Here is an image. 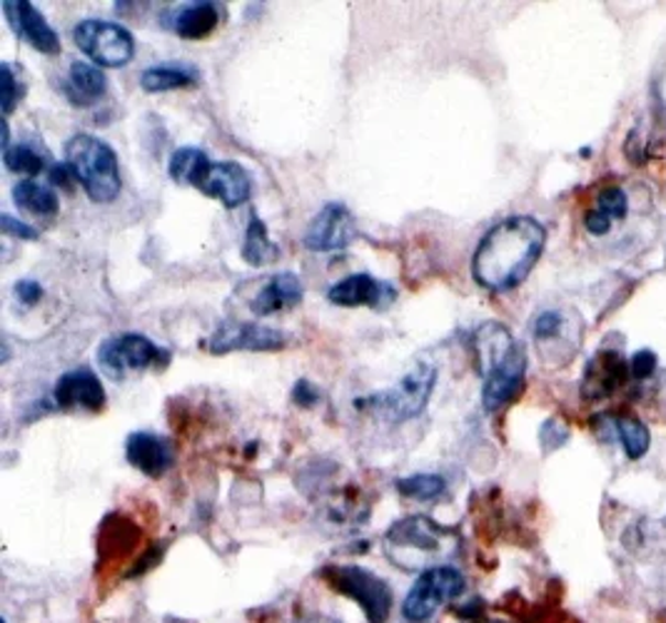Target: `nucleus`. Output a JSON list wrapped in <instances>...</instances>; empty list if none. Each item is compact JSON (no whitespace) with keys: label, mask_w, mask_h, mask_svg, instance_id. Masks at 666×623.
I'll list each match as a JSON object with an SVG mask.
<instances>
[{"label":"nucleus","mask_w":666,"mask_h":623,"mask_svg":"<svg viewBox=\"0 0 666 623\" xmlns=\"http://www.w3.org/2000/svg\"><path fill=\"white\" fill-rule=\"evenodd\" d=\"M547 230L529 215H514L496 222L477 244L472 275L477 285L490 292H510L529 277L539 262Z\"/></svg>","instance_id":"f257e3e1"},{"label":"nucleus","mask_w":666,"mask_h":623,"mask_svg":"<svg viewBox=\"0 0 666 623\" xmlns=\"http://www.w3.org/2000/svg\"><path fill=\"white\" fill-rule=\"evenodd\" d=\"M474 352L482 374V404L487 412H500L517 400L527 374V352L514 342L510 329L487 323L474 335Z\"/></svg>","instance_id":"f03ea898"},{"label":"nucleus","mask_w":666,"mask_h":623,"mask_svg":"<svg viewBox=\"0 0 666 623\" xmlns=\"http://www.w3.org/2000/svg\"><path fill=\"white\" fill-rule=\"evenodd\" d=\"M382 546L387 559L402 571L425 573L437 566H447L445 561L452 559L459 549V536L429 516H407L384 534Z\"/></svg>","instance_id":"7ed1b4c3"},{"label":"nucleus","mask_w":666,"mask_h":623,"mask_svg":"<svg viewBox=\"0 0 666 623\" xmlns=\"http://www.w3.org/2000/svg\"><path fill=\"white\" fill-rule=\"evenodd\" d=\"M65 165L73 170L75 183L83 185V190L92 203L106 205L120 195V165L118 155L106 140L96 135H75L65 145Z\"/></svg>","instance_id":"20e7f679"},{"label":"nucleus","mask_w":666,"mask_h":623,"mask_svg":"<svg viewBox=\"0 0 666 623\" xmlns=\"http://www.w3.org/2000/svg\"><path fill=\"white\" fill-rule=\"evenodd\" d=\"M437 382V370L435 364L429 362H419L417 367L402 376V380L390 386L387 392H380L374 396H368V400H358L354 407H370L380 414L382 419H387L392 424H402L415 419L422 409L427 407L429 396H433Z\"/></svg>","instance_id":"39448f33"},{"label":"nucleus","mask_w":666,"mask_h":623,"mask_svg":"<svg viewBox=\"0 0 666 623\" xmlns=\"http://www.w3.org/2000/svg\"><path fill=\"white\" fill-rule=\"evenodd\" d=\"M323 579L337 593L358 601L370 623H384L392 609V591L387 581L362 566H325Z\"/></svg>","instance_id":"423d86ee"},{"label":"nucleus","mask_w":666,"mask_h":623,"mask_svg":"<svg viewBox=\"0 0 666 623\" xmlns=\"http://www.w3.org/2000/svg\"><path fill=\"white\" fill-rule=\"evenodd\" d=\"M73 41L98 68H120L133 61L135 53V41L128 28L96 18L75 25Z\"/></svg>","instance_id":"0eeeda50"},{"label":"nucleus","mask_w":666,"mask_h":623,"mask_svg":"<svg viewBox=\"0 0 666 623\" xmlns=\"http://www.w3.org/2000/svg\"><path fill=\"white\" fill-rule=\"evenodd\" d=\"M465 591V576L455 566H437L419 573L415 587L407 593L402 613L410 623H427L435 611L455 601Z\"/></svg>","instance_id":"6e6552de"},{"label":"nucleus","mask_w":666,"mask_h":623,"mask_svg":"<svg viewBox=\"0 0 666 623\" xmlns=\"http://www.w3.org/2000/svg\"><path fill=\"white\" fill-rule=\"evenodd\" d=\"M171 354L163 347L150 342L143 335H120L102 342L98 349V364L110 380H123L125 372H140L148 367H165Z\"/></svg>","instance_id":"1a4fd4ad"},{"label":"nucleus","mask_w":666,"mask_h":623,"mask_svg":"<svg viewBox=\"0 0 666 623\" xmlns=\"http://www.w3.org/2000/svg\"><path fill=\"white\" fill-rule=\"evenodd\" d=\"M354 238V217L340 203L325 205L309 222L305 244L313 252H340Z\"/></svg>","instance_id":"9d476101"},{"label":"nucleus","mask_w":666,"mask_h":623,"mask_svg":"<svg viewBox=\"0 0 666 623\" xmlns=\"http://www.w3.org/2000/svg\"><path fill=\"white\" fill-rule=\"evenodd\" d=\"M285 345V335L272 327L252 325V323H225L208 339L210 352L228 354L245 349V352H272Z\"/></svg>","instance_id":"9b49d317"},{"label":"nucleus","mask_w":666,"mask_h":623,"mask_svg":"<svg viewBox=\"0 0 666 623\" xmlns=\"http://www.w3.org/2000/svg\"><path fill=\"white\" fill-rule=\"evenodd\" d=\"M55 404L61 409H88L100 412L106 407V390H102L100 376L88 370V367H78V370L65 372L58 382H55Z\"/></svg>","instance_id":"f8f14e48"},{"label":"nucleus","mask_w":666,"mask_h":623,"mask_svg":"<svg viewBox=\"0 0 666 623\" xmlns=\"http://www.w3.org/2000/svg\"><path fill=\"white\" fill-rule=\"evenodd\" d=\"M3 11L8 21L15 28V33L23 37L28 45H33L37 53L55 55L61 53V37L53 31L51 23L45 21L41 11H35L33 3L28 0H6Z\"/></svg>","instance_id":"ddd939ff"},{"label":"nucleus","mask_w":666,"mask_h":623,"mask_svg":"<svg viewBox=\"0 0 666 623\" xmlns=\"http://www.w3.org/2000/svg\"><path fill=\"white\" fill-rule=\"evenodd\" d=\"M332 305L340 307H372V309H384L392 305L395 299V289L387 282H380L370 275H350L337 282L327 292Z\"/></svg>","instance_id":"4468645a"},{"label":"nucleus","mask_w":666,"mask_h":623,"mask_svg":"<svg viewBox=\"0 0 666 623\" xmlns=\"http://www.w3.org/2000/svg\"><path fill=\"white\" fill-rule=\"evenodd\" d=\"M125 457L130 467L143 471L148 477H163L173 467V444L161 434L133 431L125 441Z\"/></svg>","instance_id":"2eb2a0df"},{"label":"nucleus","mask_w":666,"mask_h":623,"mask_svg":"<svg viewBox=\"0 0 666 623\" xmlns=\"http://www.w3.org/2000/svg\"><path fill=\"white\" fill-rule=\"evenodd\" d=\"M198 190L208 197H215V200H220L225 207H240L250 200L252 183L242 165L212 163Z\"/></svg>","instance_id":"dca6fc26"},{"label":"nucleus","mask_w":666,"mask_h":623,"mask_svg":"<svg viewBox=\"0 0 666 623\" xmlns=\"http://www.w3.org/2000/svg\"><path fill=\"white\" fill-rule=\"evenodd\" d=\"M626 372H630V367H626L622 357L602 349L587 364L585 376H581V396L585 400H604V396L614 394L626 382Z\"/></svg>","instance_id":"f3484780"},{"label":"nucleus","mask_w":666,"mask_h":623,"mask_svg":"<svg viewBox=\"0 0 666 623\" xmlns=\"http://www.w3.org/2000/svg\"><path fill=\"white\" fill-rule=\"evenodd\" d=\"M303 282L295 277L293 272H283V275L272 277L265 287L258 292V297L252 299V312L260 317L275 315L287 307H297L303 302Z\"/></svg>","instance_id":"a211bd4d"},{"label":"nucleus","mask_w":666,"mask_h":623,"mask_svg":"<svg viewBox=\"0 0 666 623\" xmlns=\"http://www.w3.org/2000/svg\"><path fill=\"white\" fill-rule=\"evenodd\" d=\"M108 90V78L96 63H83V61H73L70 63V75H68V96L73 102L78 106H92L98 102Z\"/></svg>","instance_id":"6ab92c4d"},{"label":"nucleus","mask_w":666,"mask_h":623,"mask_svg":"<svg viewBox=\"0 0 666 623\" xmlns=\"http://www.w3.org/2000/svg\"><path fill=\"white\" fill-rule=\"evenodd\" d=\"M220 23V8L215 3H190L181 8L173 18V31L187 37V41H200L208 37Z\"/></svg>","instance_id":"aec40b11"},{"label":"nucleus","mask_w":666,"mask_h":623,"mask_svg":"<svg viewBox=\"0 0 666 623\" xmlns=\"http://www.w3.org/2000/svg\"><path fill=\"white\" fill-rule=\"evenodd\" d=\"M198 83V70L193 65H177V63H165V65H150L140 75V85L148 92H171L181 88H193Z\"/></svg>","instance_id":"412c9836"},{"label":"nucleus","mask_w":666,"mask_h":623,"mask_svg":"<svg viewBox=\"0 0 666 623\" xmlns=\"http://www.w3.org/2000/svg\"><path fill=\"white\" fill-rule=\"evenodd\" d=\"M212 167L210 157L205 155V150L200 147H181L175 150L171 157V177L177 185H193L200 187L208 170Z\"/></svg>","instance_id":"4be33fe9"},{"label":"nucleus","mask_w":666,"mask_h":623,"mask_svg":"<svg viewBox=\"0 0 666 623\" xmlns=\"http://www.w3.org/2000/svg\"><path fill=\"white\" fill-rule=\"evenodd\" d=\"M280 258V248L270 240L265 222L258 215H250L248 230H245V242H242V260L252 267H265Z\"/></svg>","instance_id":"5701e85b"},{"label":"nucleus","mask_w":666,"mask_h":623,"mask_svg":"<svg viewBox=\"0 0 666 623\" xmlns=\"http://www.w3.org/2000/svg\"><path fill=\"white\" fill-rule=\"evenodd\" d=\"M13 203L21 207V210L41 217H51L58 212V195H55L51 187L37 185L33 181H23L13 187Z\"/></svg>","instance_id":"b1692460"},{"label":"nucleus","mask_w":666,"mask_h":623,"mask_svg":"<svg viewBox=\"0 0 666 623\" xmlns=\"http://www.w3.org/2000/svg\"><path fill=\"white\" fill-rule=\"evenodd\" d=\"M614 431H616V439L622 441L626 457L636 461L646 455V449H649L652 444V434L642 419L632 417V414L614 417Z\"/></svg>","instance_id":"393cba45"},{"label":"nucleus","mask_w":666,"mask_h":623,"mask_svg":"<svg viewBox=\"0 0 666 623\" xmlns=\"http://www.w3.org/2000/svg\"><path fill=\"white\" fill-rule=\"evenodd\" d=\"M445 479L439 474H412L397 481V492L415 502H433L445 494Z\"/></svg>","instance_id":"a878e982"},{"label":"nucleus","mask_w":666,"mask_h":623,"mask_svg":"<svg viewBox=\"0 0 666 623\" xmlns=\"http://www.w3.org/2000/svg\"><path fill=\"white\" fill-rule=\"evenodd\" d=\"M3 163L18 175H41L45 170V157L37 155L31 145H13L3 150Z\"/></svg>","instance_id":"bb28decb"},{"label":"nucleus","mask_w":666,"mask_h":623,"mask_svg":"<svg viewBox=\"0 0 666 623\" xmlns=\"http://www.w3.org/2000/svg\"><path fill=\"white\" fill-rule=\"evenodd\" d=\"M594 210L604 212L609 220H619V217H626L630 200H626V193L622 190V187H604V190L597 195Z\"/></svg>","instance_id":"cd10ccee"},{"label":"nucleus","mask_w":666,"mask_h":623,"mask_svg":"<svg viewBox=\"0 0 666 623\" xmlns=\"http://www.w3.org/2000/svg\"><path fill=\"white\" fill-rule=\"evenodd\" d=\"M0 80H3V85H0V100H3V116L8 120V116H11L18 98H21L23 92H21V85L15 80L13 68L8 63L0 65Z\"/></svg>","instance_id":"c85d7f7f"},{"label":"nucleus","mask_w":666,"mask_h":623,"mask_svg":"<svg viewBox=\"0 0 666 623\" xmlns=\"http://www.w3.org/2000/svg\"><path fill=\"white\" fill-rule=\"evenodd\" d=\"M561 332V315L555 309H544L534 317L532 323V335L537 342H547V339L557 337Z\"/></svg>","instance_id":"c756f323"},{"label":"nucleus","mask_w":666,"mask_h":623,"mask_svg":"<svg viewBox=\"0 0 666 623\" xmlns=\"http://www.w3.org/2000/svg\"><path fill=\"white\" fill-rule=\"evenodd\" d=\"M567 437H569L567 427H565V424H559L557 419H549L539 431V439H542L544 449H557L559 444L567 441Z\"/></svg>","instance_id":"7c9ffc66"},{"label":"nucleus","mask_w":666,"mask_h":623,"mask_svg":"<svg viewBox=\"0 0 666 623\" xmlns=\"http://www.w3.org/2000/svg\"><path fill=\"white\" fill-rule=\"evenodd\" d=\"M656 362H659V360H656V354L652 352V349H642V352H636L632 357L630 370H632V374L636 376V380H646V376L654 374Z\"/></svg>","instance_id":"2f4dec72"},{"label":"nucleus","mask_w":666,"mask_h":623,"mask_svg":"<svg viewBox=\"0 0 666 623\" xmlns=\"http://www.w3.org/2000/svg\"><path fill=\"white\" fill-rule=\"evenodd\" d=\"M293 400H295V404H299V407L309 409L320 402V392H317L315 384H309L307 380H299L293 390Z\"/></svg>","instance_id":"473e14b6"},{"label":"nucleus","mask_w":666,"mask_h":623,"mask_svg":"<svg viewBox=\"0 0 666 623\" xmlns=\"http://www.w3.org/2000/svg\"><path fill=\"white\" fill-rule=\"evenodd\" d=\"M3 230L6 234H13V238H21V240H37V230H33L31 225L25 222H18L13 215H3Z\"/></svg>","instance_id":"72a5a7b5"},{"label":"nucleus","mask_w":666,"mask_h":623,"mask_svg":"<svg viewBox=\"0 0 666 623\" xmlns=\"http://www.w3.org/2000/svg\"><path fill=\"white\" fill-rule=\"evenodd\" d=\"M15 297L23 302V305H28V307H33L37 299L43 297V287L37 285V282H31V280H23V282H18L15 285Z\"/></svg>","instance_id":"f704fd0d"},{"label":"nucleus","mask_w":666,"mask_h":623,"mask_svg":"<svg viewBox=\"0 0 666 623\" xmlns=\"http://www.w3.org/2000/svg\"><path fill=\"white\" fill-rule=\"evenodd\" d=\"M585 225H587V230L592 232V234H607L609 232V228H612V220H609V217L604 215V212H599V210H589L587 212V217H585Z\"/></svg>","instance_id":"c9c22d12"},{"label":"nucleus","mask_w":666,"mask_h":623,"mask_svg":"<svg viewBox=\"0 0 666 623\" xmlns=\"http://www.w3.org/2000/svg\"><path fill=\"white\" fill-rule=\"evenodd\" d=\"M51 183L61 187H70L75 183V175L68 165H55L51 167Z\"/></svg>","instance_id":"e433bc0d"},{"label":"nucleus","mask_w":666,"mask_h":623,"mask_svg":"<svg viewBox=\"0 0 666 623\" xmlns=\"http://www.w3.org/2000/svg\"><path fill=\"white\" fill-rule=\"evenodd\" d=\"M297 623H337V621L330 616H320V613H309V616L299 619Z\"/></svg>","instance_id":"4c0bfd02"}]
</instances>
